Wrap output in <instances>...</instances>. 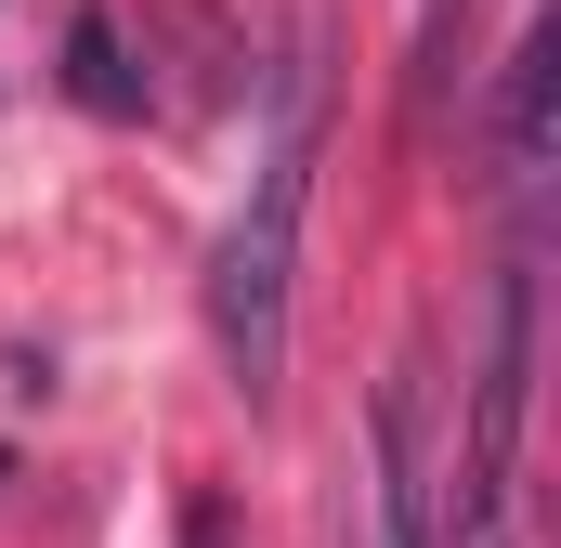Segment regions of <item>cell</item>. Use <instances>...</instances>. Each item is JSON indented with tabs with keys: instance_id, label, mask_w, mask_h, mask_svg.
Segmentation results:
<instances>
[{
	"instance_id": "7a4b0ae2",
	"label": "cell",
	"mask_w": 561,
	"mask_h": 548,
	"mask_svg": "<svg viewBox=\"0 0 561 548\" xmlns=\"http://www.w3.org/2000/svg\"><path fill=\"white\" fill-rule=\"evenodd\" d=\"M353 548H444V444H431V366L405 353L366 406L353 457Z\"/></svg>"
},
{
	"instance_id": "5b68a950",
	"label": "cell",
	"mask_w": 561,
	"mask_h": 548,
	"mask_svg": "<svg viewBox=\"0 0 561 548\" xmlns=\"http://www.w3.org/2000/svg\"><path fill=\"white\" fill-rule=\"evenodd\" d=\"M457 26H470V0H431V13H419V118H444V79H457Z\"/></svg>"
},
{
	"instance_id": "3957f363",
	"label": "cell",
	"mask_w": 561,
	"mask_h": 548,
	"mask_svg": "<svg viewBox=\"0 0 561 548\" xmlns=\"http://www.w3.org/2000/svg\"><path fill=\"white\" fill-rule=\"evenodd\" d=\"M549 79H561V39L523 26L510 66H496V183H510V222H536V196H549Z\"/></svg>"
},
{
	"instance_id": "6da1fadb",
	"label": "cell",
	"mask_w": 561,
	"mask_h": 548,
	"mask_svg": "<svg viewBox=\"0 0 561 548\" xmlns=\"http://www.w3.org/2000/svg\"><path fill=\"white\" fill-rule=\"evenodd\" d=\"M313 170H327V0H287V39L262 66V157H249V196L209 249V340L249 406L287 379V287H300Z\"/></svg>"
},
{
	"instance_id": "8992f818",
	"label": "cell",
	"mask_w": 561,
	"mask_h": 548,
	"mask_svg": "<svg viewBox=\"0 0 561 548\" xmlns=\"http://www.w3.org/2000/svg\"><path fill=\"white\" fill-rule=\"evenodd\" d=\"M183 548H222V496H196V510H183Z\"/></svg>"
},
{
	"instance_id": "277c9868",
	"label": "cell",
	"mask_w": 561,
	"mask_h": 548,
	"mask_svg": "<svg viewBox=\"0 0 561 548\" xmlns=\"http://www.w3.org/2000/svg\"><path fill=\"white\" fill-rule=\"evenodd\" d=\"M66 92H79L92 118H144V79H131V53H118V26H105V13H79V26H66Z\"/></svg>"
}]
</instances>
